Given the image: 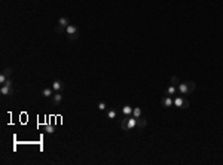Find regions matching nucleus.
<instances>
[{"label":"nucleus","instance_id":"f257e3e1","mask_svg":"<svg viewBox=\"0 0 223 165\" xmlns=\"http://www.w3.org/2000/svg\"><path fill=\"white\" fill-rule=\"evenodd\" d=\"M195 82L189 80V82H183V83H178L177 85V92L180 94V95H189L195 91Z\"/></svg>","mask_w":223,"mask_h":165},{"label":"nucleus","instance_id":"f03ea898","mask_svg":"<svg viewBox=\"0 0 223 165\" xmlns=\"http://www.w3.org/2000/svg\"><path fill=\"white\" fill-rule=\"evenodd\" d=\"M121 127L124 131H129L132 128H136L137 127V117H134V116H125L124 119L121 121Z\"/></svg>","mask_w":223,"mask_h":165},{"label":"nucleus","instance_id":"7ed1b4c3","mask_svg":"<svg viewBox=\"0 0 223 165\" xmlns=\"http://www.w3.org/2000/svg\"><path fill=\"white\" fill-rule=\"evenodd\" d=\"M65 33H67V36H69L70 40H76L79 37V28L76 26H73V24H69L65 27Z\"/></svg>","mask_w":223,"mask_h":165},{"label":"nucleus","instance_id":"20e7f679","mask_svg":"<svg viewBox=\"0 0 223 165\" xmlns=\"http://www.w3.org/2000/svg\"><path fill=\"white\" fill-rule=\"evenodd\" d=\"M173 101H174V106L178 107V109H187L189 107V101H187V98L185 95L175 97V98H173Z\"/></svg>","mask_w":223,"mask_h":165},{"label":"nucleus","instance_id":"39448f33","mask_svg":"<svg viewBox=\"0 0 223 165\" xmlns=\"http://www.w3.org/2000/svg\"><path fill=\"white\" fill-rule=\"evenodd\" d=\"M0 94H2V95H12V94H13L12 80H11V79H8V80L2 85V88H0Z\"/></svg>","mask_w":223,"mask_h":165},{"label":"nucleus","instance_id":"423d86ee","mask_svg":"<svg viewBox=\"0 0 223 165\" xmlns=\"http://www.w3.org/2000/svg\"><path fill=\"white\" fill-rule=\"evenodd\" d=\"M70 24V21H69V18H65V16H61L60 19H58V22H57V27H55V30H57V33H62L64 30H65V27Z\"/></svg>","mask_w":223,"mask_h":165},{"label":"nucleus","instance_id":"0eeeda50","mask_svg":"<svg viewBox=\"0 0 223 165\" xmlns=\"http://www.w3.org/2000/svg\"><path fill=\"white\" fill-rule=\"evenodd\" d=\"M161 104L164 106V107H171V106H174V101H173V97H170V95H164L162 97V100H161Z\"/></svg>","mask_w":223,"mask_h":165},{"label":"nucleus","instance_id":"6e6552de","mask_svg":"<svg viewBox=\"0 0 223 165\" xmlns=\"http://www.w3.org/2000/svg\"><path fill=\"white\" fill-rule=\"evenodd\" d=\"M61 101H62V94L61 92H55L52 95V104L54 106H60Z\"/></svg>","mask_w":223,"mask_h":165},{"label":"nucleus","instance_id":"1a4fd4ad","mask_svg":"<svg viewBox=\"0 0 223 165\" xmlns=\"http://www.w3.org/2000/svg\"><path fill=\"white\" fill-rule=\"evenodd\" d=\"M62 88H64V83H62V80L57 79V80H54V82H52V89H54L55 92H60V91H62Z\"/></svg>","mask_w":223,"mask_h":165},{"label":"nucleus","instance_id":"9d476101","mask_svg":"<svg viewBox=\"0 0 223 165\" xmlns=\"http://www.w3.org/2000/svg\"><path fill=\"white\" fill-rule=\"evenodd\" d=\"M54 94H55V91L52 89V86H51V88H43V89H42V95H43V97H46V98L52 97Z\"/></svg>","mask_w":223,"mask_h":165},{"label":"nucleus","instance_id":"9b49d317","mask_svg":"<svg viewBox=\"0 0 223 165\" xmlns=\"http://www.w3.org/2000/svg\"><path fill=\"white\" fill-rule=\"evenodd\" d=\"M175 94H177V86H175V85H170V86L165 89V95L173 97V95H175Z\"/></svg>","mask_w":223,"mask_h":165},{"label":"nucleus","instance_id":"f8f14e48","mask_svg":"<svg viewBox=\"0 0 223 165\" xmlns=\"http://www.w3.org/2000/svg\"><path fill=\"white\" fill-rule=\"evenodd\" d=\"M132 110H134V109H132L131 106H128V104L122 107V113H124L125 116H132Z\"/></svg>","mask_w":223,"mask_h":165},{"label":"nucleus","instance_id":"ddd939ff","mask_svg":"<svg viewBox=\"0 0 223 165\" xmlns=\"http://www.w3.org/2000/svg\"><path fill=\"white\" fill-rule=\"evenodd\" d=\"M146 125H147V122H146L144 117H138V119H137V127H138L140 129H143Z\"/></svg>","mask_w":223,"mask_h":165},{"label":"nucleus","instance_id":"4468645a","mask_svg":"<svg viewBox=\"0 0 223 165\" xmlns=\"http://www.w3.org/2000/svg\"><path fill=\"white\" fill-rule=\"evenodd\" d=\"M132 116H134V117H137V119H138V117H141V109H140V107H134V110H132Z\"/></svg>","mask_w":223,"mask_h":165},{"label":"nucleus","instance_id":"2eb2a0df","mask_svg":"<svg viewBox=\"0 0 223 165\" xmlns=\"http://www.w3.org/2000/svg\"><path fill=\"white\" fill-rule=\"evenodd\" d=\"M107 117L109 119H115L116 117V110H107Z\"/></svg>","mask_w":223,"mask_h":165},{"label":"nucleus","instance_id":"dca6fc26","mask_svg":"<svg viewBox=\"0 0 223 165\" xmlns=\"http://www.w3.org/2000/svg\"><path fill=\"white\" fill-rule=\"evenodd\" d=\"M2 73H5L8 78H11V75H12V68H11V67H6V68H3Z\"/></svg>","mask_w":223,"mask_h":165},{"label":"nucleus","instance_id":"f3484780","mask_svg":"<svg viewBox=\"0 0 223 165\" xmlns=\"http://www.w3.org/2000/svg\"><path fill=\"white\" fill-rule=\"evenodd\" d=\"M178 83H180V80H178V78H177V76H173V78H171V85H175V86H177Z\"/></svg>","mask_w":223,"mask_h":165},{"label":"nucleus","instance_id":"a211bd4d","mask_svg":"<svg viewBox=\"0 0 223 165\" xmlns=\"http://www.w3.org/2000/svg\"><path fill=\"white\" fill-rule=\"evenodd\" d=\"M8 79H9V78H8L5 73H2V75H0V83H2V85H3V83H5Z\"/></svg>","mask_w":223,"mask_h":165},{"label":"nucleus","instance_id":"6ab92c4d","mask_svg":"<svg viewBox=\"0 0 223 165\" xmlns=\"http://www.w3.org/2000/svg\"><path fill=\"white\" fill-rule=\"evenodd\" d=\"M45 131L49 132V134H52V132H54V127H52V125H46V127H45Z\"/></svg>","mask_w":223,"mask_h":165},{"label":"nucleus","instance_id":"aec40b11","mask_svg":"<svg viewBox=\"0 0 223 165\" xmlns=\"http://www.w3.org/2000/svg\"><path fill=\"white\" fill-rule=\"evenodd\" d=\"M106 107H107V106H106V103H98V110H101V112H103V110H106Z\"/></svg>","mask_w":223,"mask_h":165}]
</instances>
